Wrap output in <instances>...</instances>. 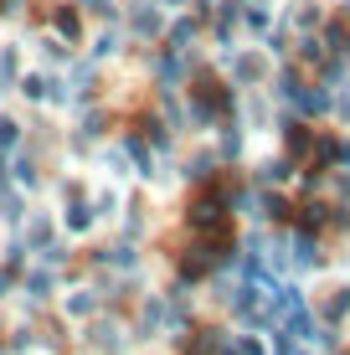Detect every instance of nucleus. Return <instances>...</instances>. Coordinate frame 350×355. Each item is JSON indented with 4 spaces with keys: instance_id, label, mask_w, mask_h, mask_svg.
I'll use <instances>...</instances> for the list:
<instances>
[{
    "instance_id": "1",
    "label": "nucleus",
    "mask_w": 350,
    "mask_h": 355,
    "mask_svg": "<svg viewBox=\"0 0 350 355\" xmlns=\"http://www.w3.org/2000/svg\"><path fill=\"white\" fill-rule=\"evenodd\" d=\"M134 26H139L144 36H155V31H160V16H155V10H139V16H134Z\"/></svg>"
},
{
    "instance_id": "2",
    "label": "nucleus",
    "mask_w": 350,
    "mask_h": 355,
    "mask_svg": "<svg viewBox=\"0 0 350 355\" xmlns=\"http://www.w3.org/2000/svg\"><path fill=\"white\" fill-rule=\"evenodd\" d=\"M170 6H175V0H170Z\"/></svg>"
}]
</instances>
